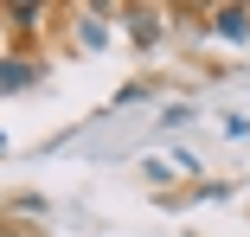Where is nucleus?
Instances as JSON below:
<instances>
[{
	"mask_svg": "<svg viewBox=\"0 0 250 237\" xmlns=\"http://www.w3.org/2000/svg\"><path fill=\"white\" fill-rule=\"evenodd\" d=\"M212 32H225V39H250V7H212Z\"/></svg>",
	"mask_w": 250,
	"mask_h": 237,
	"instance_id": "obj_1",
	"label": "nucleus"
},
{
	"mask_svg": "<svg viewBox=\"0 0 250 237\" xmlns=\"http://www.w3.org/2000/svg\"><path fill=\"white\" fill-rule=\"evenodd\" d=\"M32 83V64H0V90H26Z\"/></svg>",
	"mask_w": 250,
	"mask_h": 237,
	"instance_id": "obj_2",
	"label": "nucleus"
}]
</instances>
